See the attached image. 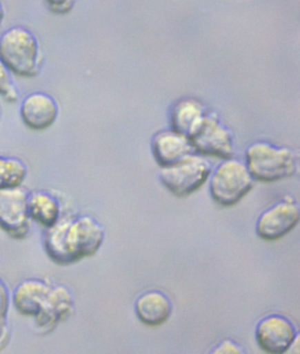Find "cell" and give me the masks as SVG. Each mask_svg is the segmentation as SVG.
I'll return each mask as SVG.
<instances>
[{
    "mask_svg": "<svg viewBox=\"0 0 300 354\" xmlns=\"http://www.w3.org/2000/svg\"><path fill=\"white\" fill-rule=\"evenodd\" d=\"M19 113L20 118L28 129L47 130L58 119V102L45 92H32L20 102Z\"/></svg>",
    "mask_w": 300,
    "mask_h": 354,
    "instance_id": "10",
    "label": "cell"
},
{
    "mask_svg": "<svg viewBox=\"0 0 300 354\" xmlns=\"http://www.w3.org/2000/svg\"><path fill=\"white\" fill-rule=\"evenodd\" d=\"M244 162L254 180L264 183L291 178L298 169L296 151L269 142H252L246 149Z\"/></svg>",
    "mask_w": 300,
    "mask_h": 354,
    "instance_id": "3",
    "label": "cell"
},
{
    "mask_svg": "<svg viewBox=\"0 0 300 354\" xmlns=\"http://www.w3.org/2000/svg\"><path fill=\"white\" fill-rule=\"evenodd\" d=\"M211 353L243 354L246 353V350L237 342H232L230 339H226V340L219 342V345L214 347V350L211 351Z\"/></svg>",
    "mask_w": 300,
    "mask_h": 354,
    "instance_id": "21",
    "label": "cell"
},
{
    "mask_svg": "<svg viewBox=\"0 0 300 354\" xmlns=\"http://www.w3.org/2000/svg\"><path fill=\"white\" fill-rule=\"evenodd\" d=\"M211 172V162L196 152L175 165L162 167L160 180L174 196L184 198L201 189L207 183Z\"/></svg>",
    "mask_w": 300,
    "mask_h": 354,
    "instance_id": "5",
    "label": "cell"
},
{
    "mask_svg": "<svg viewBox=\"0 0 300 354\" xmlns=\"http://www.w3.org/2000/svg\"><path fill=\"white\" fill-rule=\"evenodd\" d=\"M300 209L292 197H285L263 211L256 223V232L264 241H278L299 223Z\"/></svg>",
    "mask_w": 300,
    "mask_h": 354,
    "instance_id": "7",
    "label": "cell"
},
{
    "mask_svg": "<svg viewBox=\"0 0 300 354\" xmlns=\"http://www.w3.org/2000/svg\"><path fill=\"white\" fill-rule=\"evenodd\" d=\"M28 174V165L20 158L0 154V189L19 187Z\"/></svg>",
    "mask_w": 300,
    "mask_h": 354,
    "instance_id": "17",
    "label": "cell"
},
{
    "mask_svg": "<svg viewBox=\"0 0 300 354\" xmlns=\"http://www.w3.org/2000/svg\"><path fill=\"white\" fill-rule=\"evenodd\" d=\"M135 313L147 326H160L172 317V300L163 292H145L135 301Z\"/></svg>",
    "mask_w": 300,
    "mask_h": 354,
    "instance_id": "15",
    "label": "cell"
},
{
    "mask_svg": "<svg viewBox=\"0 0 300 354\" xmlns=\"http://www.w3.org/2000/svg\"><path fill=\"white\" fill-rule=\"evenodd\" d=\"M45 4L55 15H66L74 8L77 0H45Z\"/></svg>",
    "mask_w": 300,
    "mask_h": 354,
    "instance_id": "20",
    "label": "cell"
},
{
    "mask_svg": "<svg viewBox=\"0 0 300 354\" xmlns=\"http://www.w3.org/2000/svg\"><path fill=\"white\" fill-rule=\"evenodd\" d=\"M74 312V297L70 288L63 285L52 286L43 308L34 317L37 328L43 333L51 332Z\"/></svg>",
    "mask_w": 300,
    "mask_h": 354,
    "instance_id": "11",
    "label": "cell"
},
{
    "mask_svg": "<svg viewBox=\"0 0 300 354\" xmlns=\"http://www.w3.org/2000/svg\"><path fill=\"white\" fill-rule=\"evenodd\" d=\"M19 90L13 80V75L0 60V97L6 99L8 102H16L19 99Z\"/></svg>",
    "mask_w": 300,
    "mask_h": 354,
    "instance_id": "19",
    "label": "cell"
},
{
    "mask_svg": "<svg viewBox=\"0 0 300 354\" xmlns=\"http://www.w3.org/2000/svg\"><path fill=\"white\" fill-rule=\"evenodd\" d=\"M11 308V291L3 278H0V342L8 337V315Z\"/></svg>",
    "mask_w": 300,
    "mask_h": 354,
    "instance_id": "18",
    "label": "cell"
},
{
    "mask_svg": "<svg viewBox=\"0 0 300 354\" xmlns=\"http://www.w3.org/2000/svg\"><path fill=\"white\" fill-rule=\"evenodd\" d=\"M51 288L52 285L45 280L37 278L23 280L11 292V304L19 315L34 318L43 308Z\"/></svg>",
    "mask_w": 300,
    "mask_h": 354,
    "instance_id": "13",
    "label": "cell"
},
{
    "mask_svg": "<svg viewBox=\"0 0 300 354\" xmlns=\"http://www.w3.org/2000/svg\"><path fill=\"white\" fill-rule=\"evenodd\" d=\"M43 52L33 32L23 26H13L0 36V60L13 75L32 78L39 75Z\"/></svg>",
    "mask_w": 300,
    "mask_h": 354,
    "instance_id": "2",
    "label": "cell"
},
{
    "mask_svg": "<svg viewBox=\"0 0 300 354\" xmlns=\"http://www.w3.org/2000/svg\"><path fill=\"white\" fill-rule=\"evenodd\" d=\"M196 152L228 159L234 153V136L216 112H208L197 133L190 139Z\"/></svg>",
    "mask_w": 300,
    "mask_h": 354,
    "instance_id": "6",
    "label": "cell"
},
{
    "mask_svg": "<svg viewBox=\"0 0 300 354\" xmlns=\"http://www.w3.org/2000/svg\"><path fill=\"white\" fill-rule=\"evenodd\" d=\"M254 335L258 346L272 354L289 352L299 339L294 324L281 315H266L261 319L256 325Z\"/></svg>",
    "mask_w": 300,
    "mask_h": 354,
    "instance_id": "8",
    "label": "cell"
},
{
    "mask_svg": "<svg viewBox=\"0 0 300 354\" xmlns=\"http://www.w3.org/2000/svg\"><path fill=\"white\" fill-rule=\"evenodd\" d=\"M5 18V10L4 6H3V3L0 1V26L3 24V21H4Z\"/></svg>",
    "mask_w": 300,
    "mask_h": 354,
    "instance_id": "22",
    "label": "cell"
},
{
    "mask_svg": "<svg viewBox=\"0 0 300 354\" xmlns=\"http://www.w3.org/2000/svg\"><path fill=\"white\" fill-rule=\"evenodd\" d=\"M209 179L211 198L224 207L242 201L254 185V177L246 162L232 157L224 159L216 169H212Z\"/></svg>",
    "mask_w": 300,
    "mask_h": 354,
    "instance_id": "4",
    "label": "cell"
},
{
    "mask_svg": "<svg viewBox=\"0 0 300 354\" xmlns=\"http://www.w3.org/2000/svg\"><path fill=\"white\" fill-rule=\"evenodd\" d=\"M28 192L21 186L0 189V228L14 239H23L30 232Z\"/></svg>",
    "mask_w": 300,
    "mask_h": 354,
    "instance_id": "9",
    "label": "cell"
},
{
    "mask_svg": "<svg viewBox=\"0 0 300 354\" xmlns=\"http://www.w3.org/2000/svg\"><path fill=\"white\" fill-rule=\"evenodd\" d=\"M105 241V228L95 218H60L43 233V248L58 265H72L98 253Z\"/></svg>",
    "mask_w": 300,
    "mask_h": 354,
    "instance_id": "1",
    "label": "cell"
},
{
    "mask_svg": "<svg viewBox=\"0 0 300 354\" xmlns=\"http://www.w3.org/2000/svg\"><path fill=\"white\" fill-rule=\"evenodd\" d=\"M152 150L161 167L175 165L190 154L196 153L190 139L172 129L160 131L152 137Z\"/></svg>",
    "mask_w": 300,
    "mask_h": 354,
    "instance_id": "12",
    "label": "cell"
},
{
    "mask_svg": "<svg viewBox=\"0 0 300 354\" xmlns=\"http://www.w3.org/2000/svg\"><path fill=\"white\" fill-rule=\"evenodd\" d=\"M209 111L199 99L182 98L172 105L170 111V122L172 130L184 134L191 139L202 127Z\"/></svg>",
    "mask_w": 300,
    "mask_h": 354,
    "instance_id": "14",
    "label": "cell"
},
{
    "mask_svg": "<svg viewBox=\"0 0 300 354\" xmlns=\"http://www.w3.org/2000/svg\"><path fill=\"white\" fill-rule=\"evenodd\" d=\"M28 212L31 221L43 227H51L60 219L61 206L58 199L46 191L28 193Z\"/></svg>",
    "mask_w": 300,
    "mask_h": 354,
    "instance_id": "16",
    "label": "cell"
}]
</instances>
